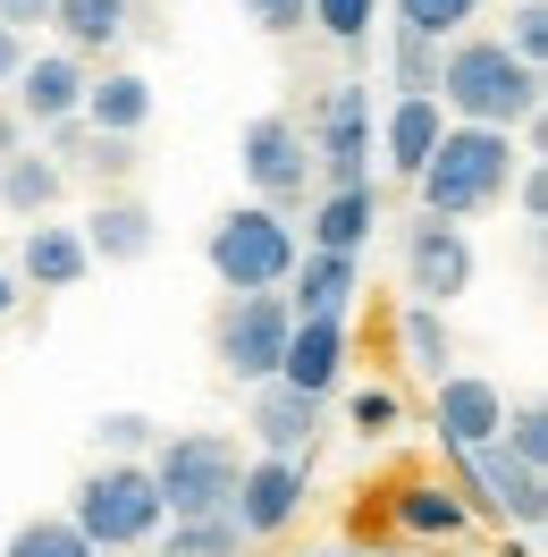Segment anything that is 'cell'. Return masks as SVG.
<instances>
[{
	"mask_svg": "<svg viewBox=\"0 0 548 557\" xmlns=\"http://www.w3.org/2000/svg\"><path fill=\"white\" fill-rule=\"evenodd\" d=\"M540 94H548L540 69H523L498 35H456L431 76V102L447 110V127H498V136L540 119Z\"/></svg>",
	"mask_w": 548,
	"mask_h": 557,
	"instance_id": "obj_1",
	"label": "cell"
},
{
	"mask_svg": "<svg viewBox=\"0 0 548 557\" xmlns=\"http://www.w3.org/2000/svg\"><path fill=\"white\" fill-rule=\"evenodd\" d=\"M514 136H498V127H439V144H431V161H422V211L431 220H473V211H498L514 186Z\"/></svg>",
	"mask_w": 548,
	"mask_h": 557,
	"instance_id": "obj_2",
	"label": "cell"
},
{
	"mask_svg": "<svg viewBox=\"0 0 548 557\" xmlns=\"http://www.w3.org/2000/svg\"><path fill=\"white\" fill-rule=\"evenodd\" d=\"M68 523L85 532V549H144L152 532H161V490H152V465H136V456H110V465H94L85 482H76V507Z\"/></svg>",
	"mask_w": 548,
	"mask_h": 557,
	"instance_id": "obj_3",
	"label": "cell"
},
{
	"mask_svg": "<svg viewBox=\"0 0 548 557\" xmlns=\"http://www.w3.org/2000/svg\"><path fill=\"white\" fill-rule=\"evenodd\" d=\"M211 271H220V287L228 296H278L287 287V271H296V228H287V211L271 203H237V211H220L211 220Z\"/></svg>",
	"mask_w": 548,
	"mask_h": 557,
	"instance_id": "obj_4",
	"label": "cell"
},
{
	"mask_svg": "<svg viewBox=\"0 0 548 557\" xmlns=\"http://www.w3.org/2000/svg\"><path fill=\"white\" fill-rule=\"evenodd\" d=\"M237 473H245V456H237V440H220V431H177V440H161V456H152L161 516H170V523H186V516H228Z\"/></svg>",
	"mask_w": 548,
	"mask_h": 557,
	"instance_id": "obj_5",
	"label": "cell"
},
{
	"mask_svg": "<svg viewBox=\"0 0 548 557\" xmlns=\"http://www.w3.org/2000/svg\"><path fill=\"white\" fill-rule=\"evenodd\" d=\"M287 330H296L287 296H228V313H220V330H211V355H220V372H228V381L262 388V381H278Z\"/></svg>",
	"mask_w": 548,
	"mask_h": 557,
	"instance_id": "obj_6",
	"label": "cell"
},
{
	"mask_svg": "<svg viewBox=\"0 0 548 557\" xmlns=\"http://www.w3.org/2000/svg\"><path fill=\"white\" fill-rule=\"evenodd\" d=\"M312 170L329 177V186H372V94L363 85H338L329 102L312 110Z\"/></svg>",
	"mask_w": 548,
	"mask_h": 557,
	"instance_id": "obj_7",
	"label": "cell"
},
{
	"mask_svg": "<svg viewBox=\"0 0 548 557\" xmlns=\"http://www.w3.org/2000/svg\"><path fill=\"white\" fill-rule=\"evenodd\" d=\"M237 170L253 177V195L262 203H296L312 186V144H304V119H287V110H262L253 127H245V144H237Z\"/></svg>",
	"mask_w": 548,
	"mask_h": 557,
	"instance_id": "obj_8",
	"label": "cell"
},
{
	"mask_svg": "<svg viewBox=\"0 0 548 557\" xmlns=\"http://www.w3.org/2000/svg\"><path fill=\"white\" fill-rule=\"evenodd\" d=\"M304 473L312 465H296V456H245L237 498H228V523H237L245 541H278L287 523L304 516Z\"/></svg>",
	"mask_w": 548,
	"mask_h": 557,
	"instance_id": "obj_9",
	"label": "cell"
},
{
	"mask_svg": "<svg viewBox=\"0 0 548 557\" xmlns=\"http://www.w3.org/2000/svg\"><path fill=\"white\" fill-rule=\"evenodd\" d=\"M406 278H413V296H422L431 313H447V305L473 287V245H464V228L422 211L406 228Z\"/></svg>",
	"mask_w": 548,
	"mask_h": 557,
	"instance_id": "obj_10",
	"label": "cell"
},
{
	"mask_svg": "<svg viewBox=\"0 0 548 557\" xmlns=\"http://www.w3.org/2000/svg\"><path fill=\"white\" fill-rule=\"evenodd\" d=\"M431 422H439V440L456 456H473V448L498 440V422H507V388L481 381V372H447L439 397H431Z\"/></svg>",
	"mask_w": 548,
	"mask_h": 557,
	"instance_id": "obj_11",
	"label": "cell"
},
{
	"mask_svg": "<svg viewBox=\"0 0 548 557\" xmlns=\"http://www.w3.org/2000/svg\"><path fill=\"white\" fill-rule=\"evenodd\" d=\"M85 60H76V51H26V69H17V85H9V94H17V119H26V127H60V119H76V110H85Z\"/></svg>",
	"mask_w": 548,
	"mask_h": 557,
	"instance_id": "obj_12",
	"label": "cell"
},
{
	"mask_svg": "<svg viewBox=\"0 0 548 557\" xmlns=\"http://www.w3.org/2000/svg\"><path fill=\"white\" fill-rule=\"evenodd\" d=\"M9 271H17V287H35V296H68V287L94 278V253H85V237H76L68 220H35Z\"/></svg>",
	"mask_w": 548,
	"mask_h": 557,
	"instance_id": "obj_13",
	"label": "cell"
},
{
	"mask_svg": "<svg viewBox=\"0 0 548 557\" xmlns=\"http://www.w3.org/2000/svg\"><path fill=\"white\" fill-rule=\"evenodd\" d=\"M354 287H363V253H296V271H287V313L296 321H346V305H354Z\"/></svg>",
	"mask_w": 548,
	"mask_h": 557,
	"instance_id": "obj_14",
	"label": "cell"
},
{
	"mask_svg": "<svg viewBox=\"0 0 548 557\" xmlns=\"http://www.w3.org/2000/svg\"><path fill=\"white\" fill-rule=\"evenodd\" d=\"M245 431L262 440V456H296V465H312L321 397H304V388H287V381H262V388H253V422H245Z\"/></svg>",
	"mask_w": 548,
	"mask_h": 557,
	"instance_id": "obj_15",
	"label": "cell"
},
{
	"mask_svg": "<svg viewBox=\"0 0 548 557\" xmlns=\"http://www.w3.org/2000/svg\"><path fill=\"white\" fill-rule=\"evenodd\" d=\"M346 355H354L346 321H296V330H287V355H278V381L304 388V397H329V388L346 381Z\"/></svg>",
	"mask_w": 548,
	"mask_h": 557,
	"instance_id": "obj_16",
	"label": "cell"
},
{
	"mask_svg": "<svg viewBox=\"0 0 548 557\" xmlns=\"http://www.w3.org/2000/svg\"><path fill=\"white\" fill-rule=\"evenodd\" d=\"M76 237H85V253H94V262L127 271V262H144V253H152L161 220H152V203H144V195H102V203H94V220H85Z\"/></svg>",
	"mask_w": 548,
	"mask_h": 557,
	"instance_id": "obj_17",
	"label": "cell"
},
{
	"mask_svg": "<svg viewBox=\"0 0 548 557\" xmlns=\"http://www.w3.org/2000/svg\"><path fill=\"white\" fill-rule=\"evenodd\" d=\"M464 465H473V490H481V498H489L507 523H523V532H532V523L548 516V482L532 473V465H514L498 440H489V448H473Z\"/></svg>",
	"mask_w": 548,
	"mask_h": 557,
	"instance_id": "obj_18",
	"label": "cell"
},
{
	"mask_svg": "<svg viewBox=\"0 0 548 557\" xmlns=\"http://www.w3.org/2000/svg\"><path fill=\"white\" fill-rule=\"evenodd\" d=\"M94 136H144V119H152V76L136 69H102V76H85V110H76Z\"/></svg>",
	"mask_w": 548,
	"mask_h": 557,
	"instance_id": "obj_19",
	"label": "cell"
},
{
	"mask_svg": "<svg viewBox=\"0 0 548 557\" xmlns=\"http://www.w3.org/2000/svg\"><path fill=\"white\" fill-rule=\"evenodd\" d=\"M372 228H379V195H372V186H329V195L312 203L304 245H312V253H363Z\"/></svg>",
	"mask_w": 548,
	"mask_h": 557,
	"instance_id": "obj_20",
	"label": "cell"
},
{
	"mask_svg": "<svg viewBox=\"0 0 548 557\" xmlns=\"http://www.w3.org/2000/svg\"><path fill=\"white\" fill-rule=\"evenodd\" d=\"M439 127H447V110L431 102V94H397V102H388V127H379V144H388V170H397V177H422V161H431Z\"/></svg>",
	"mask_w": 548,
	"mask_h": 557,
	"instance_id": "obj_21",
	"label": "cell"
},
{
	"mask_svg": "<svg viewBox=\"0 0 548 557\" xmlns=\"http://www.w3.org/2000/svg\"><path fill=\"white\" fill-rule=\"evenodd\" d=\"M68 195V170L51 161V152H9L0 161V211H17V220H51Z\"/></svg>",
	"mask_w": 548,
	"mask_h": 557,
	"instance_id": "obj_22",
	"label": "cell"
},
{
	"mask_svg": "<svg viewBox=\"0 0 548 557\" xmlns=\"http://www.w3.org/2000/svg\"><path fill=\"white\" fill-rule=\"evenodd\" d=\"M127 0H51V26H60V51H76V60H94V51H110V42L127 35Z\"/></svg>",
	"mask_w": 548,
	"mask_h": 557,
	"instance_id": "obj_23",
	"label": "cell"
},
{
	"mask_svg": "<svg viewBox=\"0 0 548 557\" xmlns=\"http://www.w3.org/2000/svg\"><path fill=\"white\" fill-rule=\"evenodd\" d=\"M464 516H473V507H464L447 482L397 490V523H406V532H422V541H456V532H464Z\"/></svg>",
	"mask_w": 548,
	"mask_h": 557,
	"instance_id": "obj_24",
	"label": "cell"
},
{
	"mask_svg": "<svg viewBox=\"0 0 548 557\" xmlns=\"http://www.w3.org/2000/svg\"><path fill=\"white\" fill-rule=\"evenodd\" d=\"M379 9H397V35H422V42H456L481 17V0H379Z\"/></svg>",
	"mask_w": 548,
	"mask_h": 557,
	"instance_id": "obj_25",
	"label": "cell"
},
{
	"mask_svg": "<svg viewBox=\"0 0 548 557\" xmlns=\"http://www.w3.org/2000/svg\"><path fill=\"white\" fill-rule=\"evenodd\" d=\"M0 557H94V549H85V532H76L68 516H35V523L9 532V549H0Z\"/></svg>",
	"mask_w": 548,
	"mask_h": 557,
	"instance_id": "obj_26",
	"label": "cell"
},
{
	"mask_svg": "<svg viewBox=\"0 0 548 557\" xmlns=\"http://www.w3.org/2000/svg\"><path fill=\"white\" fill-rule=\"evenodd\" d=\"M498 448H507L514 465H532V473L548 465V414H540V397L507 406V422H498Z\"/></svg>",
	"mask_w": 548,
	"mask_h": 557,
	"instance_id": "obj_27",
	"label": "cell"
},
{
	"mask_svg": "<svg viewBox=\"0 0 548 557\" xmlns=\"http://www.w3.org/2000/svg\"><path fill=\"white\" fill-rule=\"evenodd\" d=\"M245 549V532L228 516H186L170 523V557H237Z\"/></svg>",
	"mask_w": 548,
	"mask_h": 557,
	"instance_id": "obj_28",
	"label": "cell"
},
{
	"mask_svg": "<svg viewBox=\"0 0 548 557\" xmlns=\"http://www.w3.org/2000/svg\"><path fill=\"white\" fill-rule=\"evenodd\" d=\"M498 42H507L523 69H540V60H548V0H523V9L507 17V35H498Z\"/></svg>",
	"mask_w": 548,
	"mask_h": 557,
	"instance_id": "obj_29",
	"label": "cell"
},
{
	"mask_svg": "<svg viewBox=\"0 0 548 557\" xmlns=\"http://www.w3.org/2000/svg\"><path fill=\"white\" fill-rule=\"evenodd\" d=\"M372 17H379V0H312V26H321L329 42H363Z\"/></svg>",
	"mask_w": 548,
	"mask_h": 557,
	"instance_id": "obj_30",
	"label": "cell"
},
{
	"mask_svg": "<svg viewBox=\"0 0 548 557\" xmlns=\"http://www.w3.org/2000/svg\"><path fill=\"white\" fill-rule=\"evenodd\" d=\"M406 355L422 363V372H439V363H447V321L431 313V305H413V313H406Z\"/></svg>",
	"mask_w": 548,
	"mask_h": 557,
	"instance_id": "obj_31",
	"label": "cell"
},
{
	"mask_svg": "<svg viewBox=\"0 0 548 557\" xmlns=\"http://www.w3.org/2000/svg\"><path fill=\"white\" fill-rule=\"evenodd\" d=\"M397 414H406V406H397V388H354V406H346V422H354L363 440H388Z\"/></svg>",
	"mask_w": 548,
	"mask_h": 557,
	"instance_id": "obj_32",
	"label": "cell"
},
{
	"mask_svg": "<svg viewBox=\"0 0 548 557\" xmlns=\"http://www.w3.org/2000/svg\"><path fill=\"white\" fill-rule=\"evenodd\" d=\"M94 448H110V456L152 448V414H102V422H94Z\"/></svg>",
	"mask_w": 548,
	"mask_h": 557,
	"instance_id": "obj_33",
	"label": "cell"
},
{
	"mask_svg": "<svg viewBox=\"0 0 548 557\" xmlns=\"http://www.w3.org/2000/svg\"><path fill=\"white\" fill-rule=\"evenodd\" d=\"M439 42H422V35H397V76H406V94H431V76H439V60H431Z\"/></svg>",
	"mask_w": 548,
	"mask_h": 557,
	"instance_id": "obj_34",
	"label": "cell"
},
{
	"mask_svg": "<svg viewBox=\"0 0 548 557\" xmlns=\"http://www.w3.org/2000/svg\"><path fill=\"white\" fill-rule=\"evenodd\" d=\"M237 9L262 26V35H296V26L312 17V0H237Z\"/></svg>",
	"mask_w": 548,
	"mask_h": 557,
	"instance_id": "obj_35",
	"label": "cell"
},
{
	"mask_svg": "<svg viewBox=\"0 0 548 557\" xmlns=\"http://www.w3.org/2000/svg\"><path fill=\"white\" fill-rule=\"evenodd\" d=\"M85 161H94V177H127V170H136V144H127V136H94V127H85Z\"/></svg>",
	"mask_w": 548,
	"mask_h": 557,
	"instance_id": "obj_36",
	"label": "cell"
},
{
	"mask_svg": "<svg viewBox=\"0 0 548 557\" xmlns=\"http://www.w3.org/2000/svg\"><path fill=\"white\" fill-rule=\"evenodd\" d=\"M0 26L35 42V26H51V0H0Z\"/></svg>",
	"mask_w": 548,
	"mask_h": 557,
	"instance_id": "obj_37",
	"label": "cell"
},
{
	"mask_svg": "<svg viewBox=\"0 0 548 557\" xmlns=\"http://www.w3.org/2000/svg\"><path fill=\"white\" fill-rule=\"evenodd\" d=\"M514 203H523V220L540 228V220H548V177L540 170H514Z\"/></svg>",
	"mask_w": 548,
	"mask_h": 557,
	"instance_id": "obj_38",
	"label": "cell"
},
{
	"mask_svg": "<svg viewBox=\"0 0 548 557\" xmlns=\"http://www.w3.org/2000/svg\"><path fill=\"white\" fill-rule=\"evenodd\" d=\"M26 51H35V42H26V35H9V26H0V85H17V69H26Z\"/></svg>",
	"mask_w": 548,
	"mask_h": 557,
	"instance_id": "obj_39",
	"label": "cell"
},
{
	"mask_svg": "<svg viewBox=\"0 0 548 557\" xmlns=\"http://www.w3.org/2000/svg\"><path fill=\"white\" fill-rule=\"evenodd\" d=\"M17 296H26V287H17V271H9V262H0V321L17 313Z\"/></svg>",
	"mask_w": 548,
	"mask_h": 557,
	"instance_id": "obj_40",
	"label": "cell"
},
{
	"mask_svg": "<svg viewBox=\"0 0 548 557\" xmlns=\"http://www.w3.org/2000/svg\"><path fill=\"white\" fill-rule=\"evenodd\" d=\"M9 152H26V144H17V119L0 110V161H9Z\"/></svg>",
	"mask_w": 548,
	"mask_h": 557,
	"instance_id": "obj_41",
	"label": "cell"
},
{
	"mask_svg": "<svg viewBox=\"0 0 548 557\" xmlns=\"http://www.w3.org/2000/svg\"><path fill=\"white\" fill-rule=\"evenodd\" d=\"M498 557H532V549H498Z\"/></svg>",
	"mask_w": 548,
	"mask_h": 557,
	"instance_id": "obj_42",
	"label": "cell"
}]
</instances>
